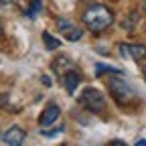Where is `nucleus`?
<instances>
[{"label": "nucleus", "instance_id": "8", "mask_svg": "<svg viewBox=\"0 0 146 146\" xmlns=\"http://www.w3.org/2000/svg\"><path fill=\"white\" fill-rule=\"evenodd\" d=\"M51 69H53L55 73H57L59 77H63L67 71L75 69V63H73V61L67 57V55H61V57H57V59H55V61L51 63Z\"/></svg>", "mask_w": 146, "mask_h": 146}, {"label": "nucleus", "instance_id": "17", "mask_svg": "<svg viewBox=\"0 0 146 146\" xmlns=\"http://www.w3.org/2000/svg\"><path fill=\"white\" fill-rule=\"evenodd\" d=\"M144 77H146V65H144Z\"/></svg>", "mask_w": 146, "mask_h": 146}, {"label": "nucleus", "instance_id": "2", "mask_svg": "<svg viewBox=\"0 0 146 146\" xmlns=\"http://www.w3.org/2000/svg\"><path fill=\"white\" fill-rule=\"evenodd\" d=\"M79 104L85 110L94 112V114H100V112L106 110V98H104L102 91L96 89V87H85L81 91V96H79Z\"/></svg>", "mask_w": 146, "mask_h": 146}, {"label": "nucleus", "instance_id": "13", "mask_svg": "<svg viewBox=\"0 0 146 146\" xmlns=\"http://www.w3.org/2000/svg\"><path fill=\"white\" fill-rule=\"evenodd\" d=\"M106 146H128L124 140H112V142H108Z\"/></svg>", "mask_w": 146, "mask_h": 146}, {"label": "nucleus", "instance_id": "4", "mask_svg": "<svg viewBox=\"0 0 146 146\" xmlns=\"http://www.w3.org/2000/svg\"><path fill=\"white\" fill-rule=\"evenodd\" d=\"M118 51H120V57L132 59V61H142L146 57V47L144 45H136V43H120Z\"/></svg>", "mask_w": 146, "mask_h": 146}, {"label": "nucleus", "instance_id": "16", "mask_svg": "<svg viewBox=\"0 0 146 146\" xmlns=\"http://www.w3.org/2000/svg\"><path fill=\"white\" fill-rule=\"evenodd\" d=\"M142 12H144V14H146V2H144V4H142Z\"/></svg>", "mask_w": 146, "mask_h": 146}, {"label": "nucleus", "instance_id": "6", "mask_svg": "<svg viewBox=\"0 0 146 146\" xmlns=\"http://www.w3.org/2000/svg\"><path fill=\"white\" fill-rule=\"evenodd\" d=\"M57 29L63 33V36L67 41H71V43L81 39V29H77L75 25H71L67 18H59V21H57Z\"/></svg>", "mask_w": 146, "mask_h": 146}, {"label": "nucleus", "instance_id": "3", "mask_svg": "<svg viewBox=\"0 0 146 146\" xmlns=\"http://www.w3.org/2000/svg\"><path fill=\"white\" fill-rule=\"evenodd\" d=\"M110 91H112V96L114 100L120 104V106H126V104H130L134 100V87L124 81L122 77H114V79H110Z\"/></svg>", "mask_w": 146, "mask_h": 146}, {"label": "nucleus", "instance_id": "7", "mask_svg": "<svg viewBox=\"0 0 146 146\" xmlns=\"http://www.w3.org/2000/svg\"><path fill=\"white\" fill-rule=\"evenodd\" d=\"M59 116H61L59 106H57V104H49V106L43 110V114L39 116V124H41V128H47V126L55 124V122L59 120Z\"/></svg>", "mask_w": 146, "mask_h": 146}, {"label": "nucleus", "instance_id": "11", "mask_svg": "<svg viewBox=\"0 0 146 146\" xmlns=\"http://www.w3.org/2000/svg\"><path fill=\"white\" fill-rule=\"evenodd\" d=\"M104 73H114V75H120V69L116 67H110V65H104V63H98L96 65V75H104Z\"/></svg>", "mask_w": 146, "mask_h": 146}, {"label": "nucleus", "instance_id": "1", "mask_svg": "<svg viewBox=\"0 0 146 146\" xmlns=\"http://www.w3.org/2000/svg\"><path fill=\"white\" fill-rule=\"evenodd\" d=\"M112 23H114V14L104 4H91L83 12V25L91 33H104L106 29H110Z\"/></svg>", "mask_w": 146, "mask_h": 146}, {"label": "nucleus", "instance_id": "12", "mask_svg": "<svg viewBox=\"0 0 146 146\" xmlns=\"http://www.w3.org/2000/svg\"><path fill=\"white\" fill-rule=\"evenodd\" d=\"M41 6H43V2H41V0H33V2H31V6H29V10H27V14L33 18V16H36V14H39L41 12Z\"/></svg>", "mask_w": 146, "mask_h": 146}, {"label": "nucleus", "instance_id": "10", "mask_svg": "<svg viewBox=\"0 0 146 146\" xmlns=\"http://www.w3.org/2000/svg\"><path fill=\"white\" fill-rule=\"evenodd\" d=\"M43 41H45V47H47L49 51H55V49L61 47V41H57L51 33H43Z\"/></svg>", "mask_w": 146, "mask_h": 146}, {"label": "nucleus", "instance_id": "5", "mask_svg": "<svg viewBox=\"0 0 146 146\" xmlns=\"http://www.w3.org/2000/svg\"><path fill=\"white\" fill-rule=\"evenodd\" d=\"M25 138H27V132L23 130V128H18V126L8 128V130L2 134V142L6 146H23L25 144Z\"/></svg>", "mask_w": 146, "mask_h": 146}, {"label": "nucleus", "instance_id": "14", "mask_svg": "<svg viewBox=\"0 0 146 146\" xmlns=\"http://www.w3.org/2000/svg\"><path fill=\"white\" fill-rule=\"evenodd\" d=\"M136 146H146V140H138V142H136Z\"/></svg>", "mask_w": 146, "mask_h": 146}, {"label": "nucleus", "instance_id": "15", "mask_svg": "<svg viewBox=\"0 0 146 146\" xmlns=\"http://www.w3.org/2000/svg\"><path fill=\"white\" fill-rule=\"evenodd\" d=\"M8 2H12V0H0V4H8Z\"/></svg>", "mask_w": 146, "mask_h": 146}, {"label": "nucleus", "instance_id": "9", "mask_svg": "<svg viewBox=\"0 0 146 146\" xmlns=\"http://www.w3.org/2000/svg\"><path fill=\"white\" fill-rule=\"evenodd\" d=\"M61 79H63V85H65V89H67V94H75V89H77V85H79V81H81V75H79L75 69H71V71L65 73Z\"/></svg>", "mask_w": 146, "mask_h": 146}]
</instances>
